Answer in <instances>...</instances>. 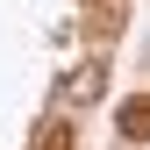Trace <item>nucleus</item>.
<instances>
[{
    "label": "nucleus",
    "mask_w": 150,
    "mask_h": 150,
    "mask_svg": "<svg viewBox=\"0 0 150 150\" xmlns=\"http://www.w3.org/2000/svg\"><path fill=\"white\" fill-rule=\"evenodd\" d=\"M100 64H86V71H71V107H93V100H100Z\"/></svg>",
    "instance_id": "nucleus-1"
},
{
    "label": "nucleus",
    "mask_w": 150,
    "mask_h": 150,
    "mask_svg": "<svg viewBox=\"0 0 150 150\" xmlns=\"http://www.w3.org/2000/svg\"><path fill=\"white\" fill-rule=\"evenodd\" d=\"M122 136H129V143H143V136H150V93L122 107Z\"/></svg>",
    "instance_id": "nucleus-2"
},
{
    "label": "nucleus",
    "mask_w": 150,
    "mask_h": 150,
    "mask_svg": "<svg viewBox=\"0 0 150 150\" xmlns=\"http://www.w3.org/2000/svg\"><path fill=\"white\" fill-rule=\"evenodd\" d=\"M36 150H71V122H64V115L43 122V129H36Z\"/></svg>",
    "instance_id": "nucleus-3"
}]
</instances>
